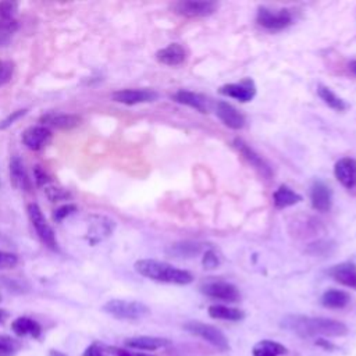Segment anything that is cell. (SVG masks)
Instances as JSON below:
<instances>
[{"label":"cell","instance_id":"6da1fadb","mask_svg":"<svg viewBox=\"0 0 356 356\" xmlns=\"http://www.w3.org/2000/svg\"><path fill=\"white\" fill-rule=\"evenodd\" d=\"M281 325L302 338L343 337L348 334V327L342 321L327 317L286 316L281 321Z\"/></svg>","mask_w":356,"mask_h":356},{"label":"cell","instance_id":"7a4b0ae2","mask_svg":"<svg viewBox=\"0 0 356 356\" xmlns=\"http://www.w3.org/2000/svg\"><path fill=\"white\" fill-rule=\"evenodd\" d=\"M135 270L153 281L186 285L193 281V275L182 268H177L165 261L154 260V259H140L135 263Z\"/></svg>","mask_w":356,"mask_h":356},{"label":"cell","instance_id":"3957f363","mask_svg":"<svg viewBox=\"0 0 356 356\" xmlns=\"http://www.w3.org/2000/svg\"><path fill=\"white\" fill-rule=\"evenodd\" d=\"M103 312L118 320H140L150 314V309L138 300L111 299L103 305Z\"/></svg>","mask_w":356,"mask_h":356},{"label":"cell","instance_id":"277c9868","mask_svg":"<svg viewBox=\"0 0 356 356\" xmlns=\"http://www.w3.org/2000/svg\"><path fill=\"white\" fill-rule=\"evenodd\" d=\"M184 330L195 337L202 338L203 341L209 342L220 350H229L228 338L224 335L222 331L211 324H206L202 321H188L184 324Z\"/></svg>","mask_w":356,"mask_h":356},{"label":"cell","instance_id":"5b68a950","mask_svg":"<svg viewBox=\"0 0 356 356\" xmlns=\"http://www.w3.org/2000/svg\"><path fill=\"white\" fill-rule=\"evenodd\" d=\"M256 21L260 26L268 31H281L292 24L293 15L288 8L260 7L257 10Z\"/></svg>","mask_w":356,"mask_h":356},{"label":"cell","instance_id":"8992f818","mask_svg":"<svg viewBox=\"0 0 356 356\" xmlns=\"http://www.w3.org/2000/svg\"><path fill=\"white\" fill-rule=\"evenodd\" d=\"M28 211V217L31 220V224L33 225L39 239L51 250H58V245H57V239L54 235L53 228L49 225V222L46 221L40 207L36 203H29L26 207Z\"/></svg>","mask_w":356,"mask_h":356},{"label":"cell","instance_id":"52a82bcc","mask_svg":"<svg viewBox=\"0 0 356 356\" xmlns=\"http://www.w3.org/2000/svg\"><path fill=\"white\" fill-rule=\"evenodd\" d=\"M115 228V221L107 216L93 214L89 217V227L86 239L89 243L96 245L108 238Z\"/></svg>","mask_w":356,"mask_h":356},{"label":"cell","instance_id":"ba28073f","mask_svg":"<svg viewBox=\"0 0 356 356\" xmlns=\"http://www.w3.org/2000/svg\"><path fill=\"white\" fill-rule=\"evenodd\" d=\"M174 13L188 18L207 17L217 10V3L214 1H195V0H184L172 4Z\"/></svg>","mask_w":356,"mask_h":356},{"label":"cell","instance_id":"9c48e42d","mask_svg":"<svg viewBox=\"0 0 356 356\" xmlns=\"http://www.w3.org/2000/svg\"><path fill=\"white\" fill-rule=\"evenodd\" d=\"M159 97V93L153 89L140 88V89H120L111 95V99L117 103H122L127 106L150 103Z\"/></svg>","mask_w":356,"mask_h":356},{"label":"cell","instance_id":"30bf717a","mask_svg":"<svg viewBox=\"0 0 356 356\" xmlns=\"http://www.w3.org/2000/svg\"><path fill=\"white\" fill-rule=\"evenodd\" d=\"M200 291L213 298L225 302H238L241 299V293L234 284L225 281H210L200 286Z\"/></svg>","mask_w":356,"mask_h":356},{"label":"cell","instance_id":"8fae6325","mask_svg":"<svg viewBox=\"0 0 356 356\" xmlns=\"http://www.w3.org/2000/svg\"><path fill=\"white\" fill-rule=\"evenodd\" d=\"M218 93L222 95V96H228V97H232V99H236L242 103H246V102H250L254 95H256V86L253 83L252 79L249 78H245L243 81H241L239 83H227V85H222L220 89H218Z\"/></svg>","mask_w":356,"mask_h":356},{"label":"cell","instance_id":"7c38bea8","mask_svg":"<svg viewBox=\"0 0 356 356\" xmlns=\"http://www.w3.org/2000/svg\"><path fill=\"white\" fill-rule=\"evenodd\" d=\"M234 146H235V149L243 156V159L249 163V164H252L261 175H264V177H271V168H270V165L267 164V161L259 154V153H256L243 139H241V138H235L234 139Z\"/></svg>","mask_w":356,"mask_h":356},{"label":"cell","instance_id":"4fadbf2b","mask_svg":"<svg viewBox=\"0 0 356 356\" xmlns=\"http://www.w3.org/2000/svg\"><path fill=\"white\" fill-rule=\"evenodd\" d=\"M22 143L31 150L43 149L51 139V131L44 125L29 127L22 132Z\"/></svg>","mask_w":356,"mask_h":356},{"label":"cell","instance_id":"5bb4252c","mask_svg":"<svg viewBox=\"0 0 356 356\" xmlns=\"http://www.w3.org/2000/svg\"><path fill=\"white\" fill-rule=\"evenodd\" d=\"M310 202L317 211H328L332 206V192L330 186L325 182L316 179L310 188Z\"/></svg>","mask_w":356,"mask_h":356},{"label":"cell","instance_id":"9a60e30c","mask_svg":"<svg viewBox=\"0 0 356 356\" xmlns=\"http://www.w3.org/2000/svg\"><path fill=\"white\" fill-rule=\"evenodd\" d=\"M216 114L228 128L241 129L245 125V115L236 107L227 102H217Z\"/></svg>","mask_w":356,"mask_h":356},{"label":"cell","instance_id":"2e32d148","mask_svg":"<svg viewBox=\"0 0 356 356\" xmlns=\"http://www.w3.org/2000/svg\"><path fill=\"white\" fill-rule=\"evenodd\" d=\"M328 275L343 286L356 291V264L352 261H343L332 266L328 270Z\"/></svg>","mask_w":356,"mask_h":356},{"label":"cell","instance_id":"e0dca14e","mask_svg":"<svg viewBox=\"0 0 356 356\" xmlns=\"http://www.w3.org/2000/svg\"><path fill=\"white\" fill-rule=\"evenodd\" d=\"M335 178L348 189L356 186V160L343 157L337 161L334 167Z\"/></svg>","mask_w":356,"mask_h":356},{"label":"cell","instance_id":"ac0fdd59","mask_svg":"<svg viewBox=\"0 0 356 356\" xmlns=\"http://www.w3.org/2000/svg\"><path fill=\"white\" fill-rule=\"evenodd\" d=\"M40 122L44 127H53L57 129H72L81 124V117L67 113H47L40 117Z\"/></svg>","mask_w":356,"mask_h":356},{"label":"cell","instance_id":"d6986e66","mask_svg":"<svg viewBox=\"0 0 356 356\" xmlns=\"http://www.w3.org/2000/svg\"><path fill=\"white\" fill-rule=\"evenodd\" d=\"M125 346L138 350H156L161 348H167L171 345V341L161 337H149V335H139L125 339Z\"/></svg>","mask_w":356,"mask_h":356},{"label":"cell","instance_id":"ffe728a7","mask_svg":"<svg viewBox=\"0 0 356 356\" xmlns=\"http://www.w3.org/2000/svg\"><path fill=\"white\" fill-rule=\"evenodd\" d=\"M8 171H10V179L15 188H18L19 191H25V192L31 191V186H32L31 179L26 174L22 160L18 156H14L10 160Z\"/></svg>","mask_w":356,"mask_h":356},{"label":"cell","instance_id":"44dd1931","mask_svg":"<svg viewBox=\"0 0 356 356\" xmlns=\"http://www.w3.org/2000/svg\"><path fill=\"white\" fill-rule=\"evenodd\" d=\"M188 57L186 49L178 43H171L167 47L159 50L156 53V58L165 65H179L182 64Z\"/></svg>","mask_w":356,"mask_h":356},{"label":"cell","instance_id":"7402d4cb","mask_svg":"<svg viewBox=\"0 0 356 356\" xmlns=\"http://www.w3.org/2000/svg\"><path fill=\"white\" fill-rule=\"evenodd\" d=\"M11 330L18 335V337H32L35 339L40 338L42 337V325L28 317V316H21V317H17L13 323H11Z\"/></svg>","mask_w":356,"mask_h":356},{"label":"cell","instance_id":"603a6c76","mask_svg":"<svg viewBox=\"0 0 356 356\" xmlns=\"http://www.w3.org/2000/svg\"><path fill=\"white\" fill-rule=\"evenodd\" d=\"M174 100L181 103V104H186L200 113H207L209 111V99L203 97L199 93L195 92H189V90H178L174 95Z\"/></svg>","mask_w":356,"mask_h":356},{"label":"cell","instance_id":"cb8c5ba5","mask_svg":"<svg viewBox=\"0 0 356 356\" xmlns=\"http://www.w3.org/2000/svg\"><path fill=\"white\" fill-rule=\"evenodd\" d=\"M320 302L328 309H343L350 302V295L341 289H327L321 295Z\"/></svg>","mask_w":356,"mask_h":356},{"label":"cell","instance_id":"d4e9b609","mask_svg":"<svg viewBox=\"0 0 356 356\" xmlns=\"http://www.w3.org/2000/svg\"><path fill=\"white\" fill-rule=\"evenodd\" d=\"M300 200H302V196L299 193H296L295 191H292L286 185L278 186V189L273 195V202L277 209H285V207L293 206V204L299 203Z\"/></svg>","mask_w":356,"mask_h":356},{"label":"cell","instance_id":"484cf974","mask_svg":"<svg viewBox=\"0 0 356 356\" xmlns=\"http://www.w3.org/2000/svg\"><path fill=\"white\" fill-rule=\"evenodd\" d=\"M209 316L218 320H228V321H241L245 318V313L241 309L229 307L224 305H211L209 307Z\"/></svg>","mask_w":356,"mask_h":356},{"label":"cell","instance_id":"4316f807","mask_svg":"<svg viewBox=\"0 0 356 356\" xmlns=\"http://www.w3.org/2000/svg\"><path fill=\"white\" fill-rule=\"evenodd\" d=\"M288 352V349L275 341H270V339H263L257 343H254L253 349H252V355L253 356H282Z\"/></svg>","mask_w":356,"mask_h":356},{"label":"cell","instance_id":"83f0119b","mask_svg":"<svg viewBox=\"0 0 356 356\" xmlns=\"http://www.w3.org/2000/svg\"><path fill=\"white\" fill-rule=\"evenodd\" d=\"M202 252V245L196 242H177L167 249V253L174 257H193Z\"/></svg>","mask_w":356,"mask_h":356},{"label":"cell","instance_id":"f1b7e54d","mask_svg":"<svg viewBox=\"0 0 356 356\" xmlns=\"http://www.w3.org/2000/svg\"><path fill=\"white\" fill-rule=\"evenodd\" d=\"M317 93L320 96V99L331 108L337 110V111H343L348 108V104L345 103V100H342L338 95H335L328 86L324 85H318L317 86Z\"/></svg>","mask_w":356,"mask_h":356},{"label":"cell","instance_id":"f546056e","mask_svg":"<svg viewBox=\"0 0 356 356\" xmlns=\"http://www.w3.org/2000/svg\"><path fill=\"white\" fill-rule=\"evenodd\" d=\"M0 285L6 288L8 292L13 293H26L31 291V286L26 281L19 278H10V277H0Z\"/></svg>","mask_w":356,"mask_h":356},{"label":"cell","instance_id":"4dcf8cb0","mask_svg":"<svg viewBox=\"0 0 356 356\" xmlns=\"http://www.w3.org/2000/svg\"><path fill=\"white\" fill-rule=\"evenodd\" d=\"M18 29V21L15 18L0 19V46L8 44L13 35Z\"/></svg>","mask_w":356,"mask_h":356},{"label":"cell","instance_id":"1f68e13d","mask_svg":"<svg viewBox=\"0 0 356 356\" xmlns=\"http://www.w3.org/2000/svg\"><path fill=\"white\" fill-rule=\"evenodd\" d=\"M82 356H118V348L104 345L102 342L90 343Z\"/></svg>","mask_w":356,"mask_h":356},{"label":"cell","instance_id":"d6a6232c","mask_svg":"<svg viewBox=\"0 0 356 356\" xmlns=\"http://www.w3.org/2000/svg\"><path fill=\"white\" fill-rule=\"evenodd\" d=\"M21 349V342L10 335L0 334V356H14Z\"/></svg>","mask_w":356,"mask_h":356},{"label":"cell","instance_id":"836d02e7","mask_svg":"<svg viewBox=\"0 0 356 356\" xmlns=\"http://www.w3.org/2000/svg\"><path fill=\"white\" fill-rule=\"evenodd\" d=\"M14 71H15V64L11 60H0V86L11 81Z\"/></svg>","mask_w":356,"mask_h":356},{"label":"cell","instance_id":"e575fe53","mask_svg":"<svg viewBox=\"0 0 356 356\" xmlns=\"http://www.w3.org/2000/svg\"><path fill=\"white\" fill-rule=\"evenodd\" d=\"M44 193L47 196V199L50 202H61V200H67L68 197H71L70 192L63 189V188H58V186H44Z\"/></svg>","mask_w":356,"mask_h":356},{"label":"cell","instance_id":"d590c367","mask_svg":"<svg viewBox=\"0 0 356 356\" xmlns=\"http://www.w3.org/2000/svg\"><path fill=\"white\" fill-rule=\"evenodd\" d=\"M18 264V256L11 252L0 250V270H8Z\"/></svg>","mask_w":356,"mask_h":356},{"label":"cell","instance_id":"8d00e7d4","mask_svg":"<svg viewBox=\"0 0 356 356\" xmlns=\"http://www.w3.org/2000/svg\"><path fill=\"white\" fill-rule=\"evenodd\" d=\"M75 211H76V206H75V204H71V203L63 204V206H60L58 209L54 210V213H53V220L57 221V222H61L64 218L70 217V216L74 214Z\"/></svg>","mask_w":356,"mask_h":356},{"label":"cell","instance_id":"74e56055","mask_svg":"<svg viewBox=\"0 0 356 356\" xmlns=\"http://www.w3.org/2000/svg\"><path fill=\"white\" fill-rule=\"evenodd\" d=\"M18 4L15 1H0V19L15 18Z\"/></svg>","mask_w":356,"mask_h":356},{"label":"cell","instance_id":"f35d334b","mask_svg":"<svg viewBox=\"0 0 356 356\" xmlns=\"http://www.w3.org/2000/svg\"><path fill=\"white\" fill-rule=\"evenodd\" d=\"M28 113V108H19L15 111H11V114H8L4 120L0 121V131L7 129L8 127H11L17 120H19L21 117H24Z\"/></svg>","mask_w":356,"mask_h":356},{"label":"cell","instance_id":"ab89813d","mask_svg":"<svg viewBox=\"0 0 356 356\" xmlns=\"http://www.w3.org/2000/svg\"><path fill=\"white\" fill-rule=\"evenodd\" d=\"M218 264H220V257H218V254L213 249L207 250L203 254V266H204V268H210L211 270V268H216Z\"/></svg>","mask_w":356,"mask_h":356},{"label":"cell","instance_id":"60d3db41","mask_svg":"<svg viewBox=\"0 0 356 356\" xmlns=\"http://www.w3.org/2000/svg\"><path fill=\"white\" fill-rule=\"evenodd\" d=\"M35 182L38 186H47V184L51 182L50 177L40 168V165L35 167Z\"/></svg>","mask_w":356,"mask_h":356},{"label":"cell","instance_id":"b9f144b4","mask_svg":"<svg viewBox=\"0 0 356 356\" xmlns=\"http://www.w3.org/2000/svg\"><path fill=\"white\" fill-rule=\"evenodd\" d=\"M118 356H153V355H149V353H143V352L125 350V349H120V348H118Z\"/></svg>","mask_w":356,"mask_h":356},{"label":"cell","instance_id":"7bdbcfd3","mask_svg":"<svg viewBox=\"0 0 356 356\" xmlns=\"http://www.w3.org/2000/svg\"><path fill=\"white\" fill-rule=\"evenodd\" d=\"M8 312L6 309H0V324H3L8 318Z\"/></svg>","mask_w":356,"mask_h":356},{"label":"cell","instance_id":"ee69618b","mask_svg":"<svg viewBox=\"0 0 356 356\" xmlns=\"http://www.w3.org/2000/svg\"><path fill=\"white\" fill-rule=\"evenodd\" d=\"M49 356H68L67 353L61 352V350H56V349H50L49 350Z\"/></svg>","mask_w":356,"mask_h":356},{"label":"cell","instance_id":"f6af8a7d","mask_svg":"<svg viewBox=\"0 0 356 356\" xmlns=\"http://www.w3.org/2000/svg\"><path fill=\"white\" fill-rule=\"evenodd\" d=\"M317 345H321V346H324V348H332V343H330L327 339H318L317 342H316Z\"/></svg>","mask_w":356,"mask_h":356},{"label":"cell","instance_id":"bcb514c9","mask_svg":"<svg viewBox=\"0 0 356 356\" xmlns=\"http://www.w3.org/2000/svg\"><path fill=\"white\" fill-rule=\"evenodd\" d=\"M349 67H350V70H352V71L356 74V60H355V61H352Z\"/></svg>","mask_w":356,"mask_h":356},{"label":"cell","instance_id":"7dc6e473","mask_svg":"<svg viewBox=\"0 0 356 356\" xmlns=\"http://www.w3.org/2000/svg\"><path fill=\"white\" fill-rule=\"evenodd\" d=\"M0 302H1V293H0Z\"/></svg>","mask_w":356,"mask_h":356},{"label":"cell","instance_id":"c3c4849f","mask_svg":"<svg viewBox=\"0 0 356 356\" xmlns=\"http://www.w3.org/2000/svg\"><path fill=\"white\" fill-rule=\"evenodd\" d=\"M0 184H1V182H0Z\"/></svg>","mask_w":356,"mask_h":356}]
</instances>
